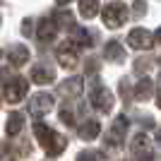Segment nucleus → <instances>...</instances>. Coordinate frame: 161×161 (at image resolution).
Masks as SVG:
<instances>
[{"instance_id":"obj_1","label":"nucleus","mask_w":161,"mask_h":161,"mask_svg":"<svg viewBox=\"0 0 161 161\" xmlns=\"http://www.w3.org/2000/svg\"><path fill=\"white\" fill-rule=\"evenodd\" d=\"M34 135L39 137L41 147H43V152H46L48 156H58L65 149V137H60L58 132H53V130L48 128L46 123H34Z\"/></svg>"},{"instance_id":"obj_2","label":"nucleus","mask_w":161,"mask_h":161,"mask_svg":"<svg viewBox=\"0 0 161 161\" xmlns=\"http://www.w3.org/2000/svg\"><path fill=\"white\" fill-rule=\"evenodd\" d=\"M128 5H123V3H108L106 7H103V12H101V17H103V24H106L108 29H118L125 24V19H128Z\"/></svg>"},{"instance_id":"obj_3","label":"nucleus","mask_w":161,"mask_h":161,"mask_svg":"<svg viewBox=\"0 0 161 161\" xmlns=\"http://www.w3.org/2000/svg\"><path fill=\"white\" fill-rule=\"evenodd\" d=\"M55 58H58V63H60L63 67L72 70V67L77 65V60H80V48L75 46L72 41H65L63 46H58V51H55Z\"/></svg>"},{"instance_id":"obj_4","label":"nucleus","mask_w":161,"mask_h":161,"mask_svg":"<svg viewBox=\"0 0 161 161\" xmlns=\"http://www.w3.org/2000/svg\"><path fill=\"white\" fill-rule=\"evenodd\" d=\"M89 101H92V106H94L96 111H101V113H108V111L113 108V96H111V92H108L106 87H101V84H96V87L92 89Z\"/></svg>"},{"instance_id":"obj_5","label":"nucleus","mask_w":161,"mask_h":161,"mask_svg":"<svg viewBox=\"0 0 161 161\" xmlns=\"http://www.w3.org/2000/svg\"><path fill=\"white\" fill-rule=\"evenodd\" d=\"M154 39H156V36H152V31H147V29H142V27L132 29V31L128 34L130 48H137V51H147V48H152V46H154Z\"/></svg>"},{"instance_id":"obj_6","label":"nucleus","mask_w":161,"mask_h":161,"mask_svg":"<svg viewBox=\"0 0 161 161\" xmlns=\"http://www.w3.org/2000/svg\"><path fill=\"white\" fill-rule=\"evenodd\" d=\"M132 156L137 161H152V156H154V149H152V144H149V137L147 135H135L132 140Z\"/></svg>"},{"instance_id":"obj_7","label":"nucleus","mask_w":161,"mask_h":161,"mask_svg":"<svg viewBox=\"0 0 161 161\" xmlns=\"http://www.w3.org/2000/svg\"><path fill=\"white\" fill-rule=\"evenodd\" d=\"M27 94V80H22V77H14L12 82H7L5 84V101L7 103H19Z\"/></svg>"},{"instance_id":"obj_8","label":"nucleus","mask_w":161,"mask_h":161,"mask_svg":"<svg viewBox=\"0 0 161 161\" xmlns=\"http://www.w3.org/2000/svg\"><path fill=\"white\" fill-rule=\"evenodd\" d=\"M53 108V96L51 94H36L29 101V113L31 115H46Z\"/></svg>"},{"instance_id":"obj_9","label":"nucleus","mask_w":161,"mask_h":161,"mask_svg":"<svg viewBox=\"0 0 161 161\" xmlns=\"http://www.w3.org/2000/svg\"><path fill=\"white\" fill-rule=\"evenodd\" d=\"M125 130H128V118L125 115H118L115 118V123H113V128H111V132L106 135V144H120L123 142V137H125Z\"/></svg>"},{"instance_id":"obj_10","label":"nucleus","mask_w":161,"mask_h":161,"mask_svg":"<svg viewBox=\"0 0 161 161\" xmlns=\"http://www.w3.org/2000/svg\"><path fill=\"white\" fill-rule=\"evenodd\" d=\"M31 82H36V84H51V82H55V70L51 65H36L31 70Z\"/></svg>"},{"instance_id":"obj_11","label":"nucleus","mask_w":161,"mask_h":161,"mask_svg":"<svg viewBox=\"0 0 161 161\" xmlns=\"http://www.w3.org/2000/svg\"><path fill=\"white\" fill-rule=\"evenodd\" d=\"M55 34H58V24L53 22V17H46V19L39 22V29H36V36L41 41H53Z\"/></svg>"},{"instance_id":"obj_12","label":"nucleus","mask_w":161,"mask_h":161,"mask_svg":"<svg viewBox=\"0 0 161 161\" xmlns=\"http://www.w3.org/2000/svg\"><path fill=\"white\" fill-rule=\"evenodd\" d=\"M103 58H106V60H113V63H120L123 58H125V51H123V46L118 41H108L106 48H103Z\"/></svg>"},{"instance_id":"obj_13","label":"nucleus","mask_w":161,"mask_h":161,"mask_svg":"<svg viewBox=\"0 0 161 161\" xmlns=\"http://www.w3.org/2000/svg\"><path fill=\"white\" fill-rule=\"evenodd\" d=\"M7 60L12 63L14 67H19V65H24V63L29 60V51L24 46H12L7 51Z\"/></svg>"},{"instance_id":"obj_14","label":"nucleus","mask_w":161,"mask_h":161,"mask_svg":"<svg viewBox=\"0 0 161 161\" xmlns=\"http://www.w3.org/2000/svg\"><path fill=\"white\" fill-rule=\"evenodd\" d=\"M22 125H24V115H22V113H10L7 125H5V132L10 135V137H14V135L22 130Z\"/></svg>"},{"instance_id":"obj_15","label":"nucleus","mask_w":161,"mask_h":161,"mask_svg":"<svg viewBox=\"0 0 161 161\" xmlns=\"http://www.w3.org/2000/svg\"><path fill=\"white\" fill-rule=\"evenodd\" d=\"M72 43L77 48H89L92 46V36H89V31L87 29H80V27H72Z\"/></svg>"},{"instance_id":"obj_16","label":"nucleus","mask_w":161,"mask_h":161,"mask_svg":"<svg viewBox=\"0 0 161 161\" xmlns=\"http://www.w3.org/2000/svg\"><path fill=\"white\" fill-rule=\"evenodd\" d=\"M99 132H101V123L99 120H87L80 128V137H82V140H94Z\"/></svg>"},{"instance_id":"obj_17","label":"nucleus","mask_w":161,"mask_h":161,"mask_svg":"<svg viewBox=\"0 0 161 161\" xmlns=\"http://www.w3.org/2000/svg\"><path fill=\"white\" fill-rule=\"evenodd\" d=\"M80 14L84 19H92L99 14V0H80Z\"/></svg>"},{"instance_id":"obj_18","label":"nucleus","mask_w":161,"mask_h":161,"mask_svg":"<svg viewBox=\"0 0 161 161\" xmlns=\"http://www.w3.org/2000/svg\"><path fill=\"white\" fill-rule=\"evenodd\" d=\"M152 89H154L152 80H149V77H142V80L137 82V87H135V96H137L140 101H144V99L152 96Z\"/></svg>"},{"instance_id":"obj_19","label":"nucleus","mask_w":161,"mask_h":161,"mask_svg":"<svg viewBox=\"0 0 161 161\" xmlns=\"http://www.w3.org/2000/svg\"><path fill=\"white\" fill-rule=\"evenodd\" d=\"M53 22L58 24V29H60V27H72V24H75V17L67 12L65 7H63V10H55V12H53Z\"/></svg>"},{"instance_id":"obj_20","label":"nucleus","mask_w":161,"mask_h":161,"mask_svg":"<svg viewBox=\"0 0 161 161\" xmlns=\"http://www.w3.org/2000/svg\"><path fill=\"white\" fill-rule=\"evenodd\" d=\"M77 161H99V152H82Z\"/></svg>"},{"instance_id":"obj_21","label":"nucleus","mask_w":161,"mask_h":161,"mask_svg":"<svg viewBox=\"0 0 161 161\" xmlns=\"http://www.w3.org/2000/svg\"><path fill=\"white\" fill-rule=\"evenodd\" d=\"M156 106L161 108V89H159V96H156Z\"/></svg>"},{"instance_id":"obj_22","label":"nucleus","mask_w":161,"mask_h":161,"mask_svg":"<svg viewBox=\"0 0 161 161\" xmlns=\"http://www.w3.org/2000/svg\"><path fill=\"white\" fill-rule=\"evenodd\" d=\"M55 3H58V5H63V7H65L67 3H70V0H55Z\"/></svg>"},{"instance_id":"obj_23","label":"nucleus","mask_w":161,"mask_h":161,"mask_svg":"<svg viewBox=\"0 0 161 161\" xmlns=\"http://www.w3.org/2000/svg\"><path fill=\"white\" fill-rule=\"evenodd\" d=\"M156 41H159V43H161V29H159V31H156Z\"/></svg>"},{"instance_id":"obj_24","label":"nucleus","mask_w":161,"mask_h":161,"mask_svg":"<svg viewBox=\"0 0 161 161\" xmlns=\"http://www.w3.org/2000/svg\"><path fill=\"white\" fill-rule=\"evenodd\" d=\"M159 87H161V77H159Z\"/></svg>"},{"instance_id":"obj_25","label":"nucleus","mask_w":161,"mask_h":161,"mask_svg":"<svg viewBox=\"0 0 161 161\" xmlns=\"http://www.w3.org/2000/svg\"><path fill=\"white\" fill-rule=\"evenodd\" d=\"M0 58H3V51H0Z\"/></svg>"}]
</instances>
